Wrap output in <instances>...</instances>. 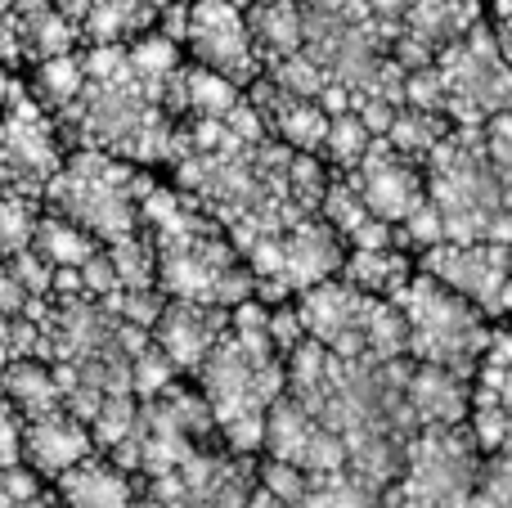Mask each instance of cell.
Segmentation results:
<instances>
[{
	"label": "cell",
	"mask_w": 512,
	"mask_h": 508,
	"mask_svg": "<svg viewBox=\"0 0 512 508\" xmlns=\"http://www.w3.org/2000/svg\"><path fill=\"white\" fill-rule=\"evenodd\" d=\"M140 230L149 234L158 257V288L171 302L243 306L256 297L252 270L225 225L194 194H176L153 180L140 185Z\"/></svg>",
	"instance_id": "cell-1"
},
{
	"label": "cell",
	"mask_w": 512,
	"mask_h": 508,
	"mask_svg": "<svg viewBox=\"0 0 512 508\" xmlns=\"http://www.w3.org/2000/svg\"><path fill=\"white\" fill-rule=\"evenodd\" d=\"M198 378L225 450L248 459L265 450V419L270 405L288 392V365L270 338V306L261 297H248L230 311V329L203 360Z\"/></svg>",
	"instance_id": "cell-2"
},
{
	"label": "cell",
	"mask_w": 512,
	"mask_h": 508,
	"mask_svg": "<svg viewBox=\"0 0 512 508\" xmlns=\"http://www.w3.org/2000/svg\"><path fill=\"white\" fill-rule=\"evenodd\" d=\"M427 171V198L436 203L450 243H512V194L499 185L481 126H450Z\"/></svg>",
	"instance_id": "cell-3"
},
{
	"label": "cell",
	"mask_w": 512,
	"mask_h": 508,
	"mask_svg": "<svg viewBox=\"0 0 512 508\" xmlns=\"http://www.w3.org/2000/svg\"><path fill=\"white\" fill-rule=\"evenodd\" d=\"M297 302L301 329L306 338H315L319 347H328L342 360H400L409 356V338H405V315L391 297H373L360 293L355 284H346L342 275L324 279V284L306 288Z\"/></svg>",
	"instance_id": "cell-4"
},
{
	"label": "cell",
	"mask_w": 512,
	"mask_h": 508,
	"mask_svg": "<svg viewBox=\"0 0 512 508\" xmlns=\"http://www.w3.org/2000/svg\"><path fill=\"white\" fill-rule=\"evenodd\" d=\"M391 302L405 315L409 356L423 360V365L454 369L463 378L477 374L481 351L490 347V333H495V320L486 311H477L468 297L445 288L427 270H414V279Z\"/></svg>",
	"instance_id": "cell-5"
},
{
	"label": "cell",
	"mask_w": 512,
	"mask_h": 508,
	"mask_svg": "<svg viewBox=\"0 0 512 508\" xmlns=\"http://www.w3.org/2000/svg\"><path fill=\"white\" fill-rule=\"evenodd\" d=\"M140 185L144 180L117 153L77 149L45 185V203L108 248L117 239L140 234Z\"/></svg>",
	"instance_id": "cell-6"
},
{
	"label": "cell",
	"mask_w": 512,
	"mask_h": 508,
	"mask_svg": "<svg viewBox=\"0 0 512 508\" xmlns=\"http://www.w3.org/2000/svg\"><path fill=\"white\" fill-rule=\"evenodd\" d=\"M481 464L468 423L454 428H418L405 441V464L387 491L391 508H472L481 486Z\"/></svg>",
	"instance_id": "cell-7"
},
{
	"label": "cell",
	"mask_w": 512,
	"mask_h": 508,
	"mask_svg": "<svg viewBox=\"0 0 512 508\" xmlns=\"http://www.w3.org/2000/svg\"><path fill=\"white\" fill-rule=\"evenodd\" d=\"M243 261H248V270H252L256 297H261L265 306H279V302L301 297L306 288L324 284V279L342 275L346 243L324 216H306V221L252 243V248L243 252Z\"/></svg>",
	"instance_id": "cell-8"
},
{
	"label": "cell",
	"mask_w": 512,
	"mask_h": 508,
	"mask_svg": "<svg viewBox=\"0 0 512 508\" xmlns=\"http://www.w3.org/2000/svg\"><path fill=\"white\" fill-rule=\"evenodd\" d=\"M436 72L445 86V117L454 126H486L490 117L512 108V59L490 18L436 54Z\"/></svg>",
	"instance_id": "cell-9"
},
{
	"label": "cell",
	"mask_w": 512,
	"mask_h": 508,
	"mask_svg": "<svg viewBox=\"0 0 512 508\" xmlns=\"http://www.w3.org/2000/svg\"><path fill=\"white\" fill-rule=\"evenodd\" d=\"M59 126L50 108L18 86L0 113V194L45 198V185L59 176Z\"/></svg>",
	"instance_id": "cell-10"
},
{
	"label": "cell",
	"mask_w": 512,
	"mask_h": 508,
	"mask_svg": "<svg viewBox=\"0 0 512 508\" xmlns=\"http://www.w3.org/2000/svg\"><path fill=\"white\" fill-rule=\"evenodd\" d=\"M418 270L441 279L495 324L512 315V252L508 243H436L418 252Z\"/></svg>",
	"instance_id": "cell-11"
},
{
	"label": "cell",
	"mask_w": 512,
	"mask_h": 508,
	"mask_svg": "<svg viewBox=\"0 0 512 508\" xmlns=\"http://www.w3.org/2000/svg\"><path fill=\"white\" fill-rule=\"evenodd\" d=\"M185 41L203 68L239 81L243 90L265 72L261 50H256L252 27H248V9L239 0H194L185 23Z\"/></svg>",
	"instance_id": "cell-12"
},
{
	"label": "cell",
	"mask_w": 512,
	"mask_h": 508,
	"mask_svg": "<svg viewBox=\"0 0 512 508\" xmlns=\"http://www.w3.org/2000/svg\"><path fill=\"white\" fill-rule=\"evenodd\" d=\"M342 176L360 189V198L373 207V216H382L387 225H405L427 203V171L418 162H409L400 149H391L387 135H378L360 167L342 171Z\"/></svg>",
	"instance_id": "cell-13"
},
{
	"label": "cell",
	"mask_w": 512,
	"mask_h": 508,
	"mask_svg": "<svg viewBox=\"0 0 512 508\" xmlns=\"http://www.w3.org/2000/svg\"><path fill=\"white\" fill-rule=\"evenodd\" d=\"M265 455L283 459V464L301 468V473H337L346 468V446L328 423H319L301 401L288 392L270 405L265 419Z\"/></svg>",
	"instance_id": "cell-14"
},
{
	"label": "cell",
	"mask_w": 512,
	"mask_h": 508,
	"mask_svg": "<svg viewBox=\"0 0 512 508\" xmlns=\"http://www.w3.org/2000/svg\"><path fill=\"white\" fill-rule=\"evenodd\" d=\"M481 18H486L481 0H414L400 36L391 41V59H396L405 72L432 68L436 54L450 50L463 32H472V27L481 23Z\"/></svg>",
	"instance_id": "cell-15"
},
{
	"label": "cell",
	"mask_w": 512,
	"mask_h": 508,
	"mask_svg": "<svg viewBox=\"0 0 512 508\" xmlns=\"http://www.w3.org/2000/svg\"><path fill=\"white\" fill-rule=\"evenodd\" d=\"M230 329V311L225 306H203V302H171L162 306V315L153 320V342L162 347V356L176 365V374H198L203 360L212 356V347Z\"/></svg>",
	"instance_id": "cell-16"
},
{
	"label": "cell",
	"mask_w": 512,
	"mask_h": 508,
	"mask_svg": "<svg viewBox=\"0 0 512 508\" xmlns=\"http://www.w3.org/2000/svg\"><path fill=\"white\" fill-rule=\"evenodd\" d=\"M90 455H95V437H90V428L68 405L41 414V419H23V459L36 477H54L59 482L68 468L86 464Z\"/></svg>",
	"instance_id": "cell-17"
},
{
	"label": "cell",
	"mask_w": 512,
	"mask_h": 508,
	"mask_svg": "<svg viewBox=\"0 0 512 508\" xmlns=\"http://www.w3.org/2000/svg\"><path fill=\"white\" fill-rule=\"evenodd\" d=\"M248 99L261 113L265 131L274 135L279 144L288 149H301V153H319L324 149V135H328V108L319 99H306V95H292V90H279L270 77H256L248 86Z\"/></svg>",
	"instance_id": "cell-18"
},
{
	"label": "cell",
	"mask_w": 512,
	"mask_h": 508,
	"mask_svg": "<svg viewBox=\"0 0 512 508\" xmlns=\"http://www.w3.org/2000/svg\"><path fill=\"white\" fill-rule=\"evenodd\" d=\"M405 392H409V410H414L418 428H454V423H468L472 414V378L454 374V369L414 360Z\"/></svg>",
	"instance_id": "cell-19"
},
{
	"label": "cell",
	"mask_w": 512,
	"mask_h": 508,
	"mask_svg": "<svg viewBox=\"0 0 512 508\" xmlns=\"http://www.w3.org/2000/svg\"><path fill=\"white\" fill-rule=\"evenodd\" d=\"M319 216L342 234L346 248H391V243H396V225L373 216V207L364 203L360 189H355L342 171H333V180H328V194H324V203H319Z\"/></svg>",
	"instance_id": "cell-20"
},
{
	"label": "cell",
	"mask_w": 512,
	"mask_h": 508,
	"mask_svg": "<svg viewBox=\"0 0 512 508\" xmlns=\"http://www.w3.org/2000/svg\"><path fill=\"white\" fill-rule=\"evenodd\" d=\"M59 504L63 508H135L140 504V486L131 482L122 464L90 455L86 464L68 468L59 477Z\"/></svg>",
	"instance_id": "cell-21"
},
{
	"label": "cell",
	"mask_w": 512,
	"mask_h": 508,
	"mask_svg": "<svg viewBox=\"0 0 512 508\" xmlns=\"http://www.w3.org/2000/svg\"><path fill=\"white\" fill-rule=\"evenodd\" d=\"M248 27L256 50H261V63L288 59L306 45V5L301 0H252Z\"/></svg>",
	"instance_id": "cell-22"
},
{
	"label": "cell",
	"mask_w": 512,
	"mask_h": 508,
	"mask_svg": "<svg viewBox=\"0 0 512 508\" xmlns=\"http://www.w3.org/2000/svg\"><path fill=\"white\" fill-rule=\"evenodd\" d=\"M418 270V257L405 248H346V261H342V279L355 284L360 293H373V297H396L400 288L414 279Z\"/></svg>",
	"instance_id": "cell-23"
},
{
	"label": "cell",
	"mask_w": 512,
	"mask_h": 508,
	"mask_svg": "<svg viewBox=\"0 0 512 508\" xmlns=\"http://www.w3.org/2000/svg\"><path fill=\"white\" fill-rule=\"evenodd\" d=\"M0 392L18 410V419H41L50 410H63V387L50 360L41 356H18L0 374Z\"/></svg>",
	"instance_id": "cell-24"
},
{
	"label": "cell",
	"mask_w": 512,
	"mask_h": 508,
	"mask_svg": "<svg viewBox=\"0 0 512 508\" xmlns=\"http://www.w3.org/2000/svg\"><path fill=\"white\" fill-rule=\"evenodd\" d=\"M32 248L41 252L54 270H81L99 248H104V243H99L95 234H86L81 225H72L68 216L50 212V216H41V225H36V243H32Z\"/></svg>",
	"instance_id": "cell-25"
},
{
	"label": "cell",
	"mask_w": 512,
	"mask_h": 508,
	"mask_svg": "<svg viewBox=\"0 0 512 508\" xmlns=\"http://www.w3.org/2000/svg\"><path fill=\"white\" fill-rule=\"evenodd\" d=\"M472 405L512 410V329L490 333V347L481 351V365L472 374Z\"/></svg>",
	"instance_id": "cell-26"
},
{
	"label": "cell",
	"mask_w": 512,
	"mask_h": 508,
	"mask_svg": "<svg viewBox=\"0 0 512 508\" xmlns=\"http://www.w3.org/2000/svg\"><path fill=\"white\" fill-rule=\"evenodd\" d=\"M81 90H86V54L68 50V54H54V59H36L32 95L50 108V117L77 104Z\"/></svg>",
	"instance_id": "cell-27"
},
{
	"label": "cell",
	"mask_w": 512,
	"mask_h": 508,
	"mask_svg": "<svg viewBox=\"0 0 512 508\" xmlns=\"http://www.w3.org/2000/svg\"><path fill=\"white\" fill-rule=\"evenodd\" d=\"M297 508H391V500L387 491L360 482L351 468H337V473H310Z\"/></svg>",
	"instance_id": "cell-28"
},
{
	"label": "cell",
	"mask_w": 512,
	"mask_h": 508,
	"mask_svg": "<svg viewBox=\"0 0 512 508\" xmlns=\"http://www.w3.org/2000/svg\"><path fill=\"white\" fill-rule=\"evenodd\" d=\"M450 117L445 113H423V108H409V104H400V113H396V122L387 126V140H391V149H400L409 162H418L423 167L427 158H432V149L441 144V135L450 131Z\"/></svg>",
	"instance_id": "cell-29"
},
{
	"label": "cell",
	"mask_w": 512,
	"mask_h": 508,
	"mask_svg": "<svg viewBox=\"0 0 512 508\" xmlns=\"http://www.w3.org/2000/svg\"><path fill=\"white\" fill-rule=\"evenodd\" d=\"M373 140H378V135L369 131V122H364L355 108H346V113L328 117V135H324L319 158H324L333 171H355L364 162V153L373 149Z\"/></svg>",
	"instance_id": "cell-30"
},
{
	"label": "cell",
	"mask_w": 512,
	"mask_h": 508,
	"mask_svg": "<svg viewBox=\"0 0 512 508\" xmlns=\"http://www.w3.org/2000/svg\"><path fill=\"white\" fill-rule=\"evenodd\" d=\"M36 225H41L36 198L0 194V261H14V257H23V252H32Z\"/></svg>",
	"instance_id": "cell-31"
},
{
	"label": "cell",
	"mask_w": 512,
	"mask_h": 508,
	"mask_svg": "<svg viewBox=\"0 0 512 508\" xmlns=\"http://www.w3.org/2000/svg\"><path fill=\"white\" fill-rule=\"evenodd\" d=\"M261 77H270L279 90H292V95H306V99H324V90L333 86V77H328V68L319 59H310L306 50L288 54V59H274L265 63Z\"/></svg>",
	"instance_id": "cell-32"
},
{
	"label": "cell",
	"mask_w": 512,
	"mask_h": 508,
	"mask_svg": "<svg viewBox=\"0 0 512 508\" xmlns=\"http://www.w3.org/2000/svg\"><path fill=\"white\" fill-rule=\"evenodd\" d=\"M481 135H486V153H490V167H495L499 185L512 194V108L490 117V122L481 126Z\"/></svg>",
	"instance_id": "cell-33"
},
{
	"label": "cell",
	"mask_w": 512,
	"mask_h": 508,
	"mask_svg": "<svg viewBox=\"0 0 512 508\" xmlns=\"http://www.w3.org/2000/svg\"><path fill=\"white\" fill-rule=\"evenodd\" d=\"M32 351H36V324L27 315L0 311V374H5V365H14L18 356H32Z\"/></svg>",
	"instance_id": "cell-34"
},
{
	"label": "cell",
	"mask_w": 512,
	"mask_h": 508,
	"mask_svg": "<svg viewBox=\"0 0 512 508\" xmlns=\"http://www.w3.org/2000/svg\"><path fill=\"white\" fill-rule=\"evenodd\" d=\"M405 104L409 108H423V113H445V86H441V72H436V63H432V68L409 72Z\"/></svg>",
	"instance_id": "cell-35"
},
{
	"label": "cell",
	"mask_w": 512,
	"mask_h": 508,
	"mask_svg": "<svg viewBox=\"0 0 512 508\" xmlns=\"http://www.w3.org/2000/svg\"><path fill=\"white\" fill-rule=\"evenodd\" d=\"M364 5H369V27L382 36V45L391 50V41L400 36V27H405L409 5H414V0H364Z\"/></svg>",
	"instance_id": "cell-36"
},
{
	"label": "cell",
	"mask_w": 512,
	"mask_h": 508,
	"mask_svg": "<svg viewBox=\"0 0 512 508\" xmlns=\"http://www.w3.org/2000/svg\"><path fill=\"white\" fill-rule=\"evenodd\" d=\"M18 459H23V419L0 392V468L18 464Z\"/></svg>",
	"instance_id": "cell-37"
},
{
	"label": "cell",
	"mask_w": 512,
	"mask_h": 508,
	"mask_svg": "<svg viewBox=\"0 0 512 508\" xmlns=\"http://www.w3.org/2000/svg\"><path fill=\"white\" fill-rule=\"evenodd\" d=\"M310 14H328V18H351V23H369V5L364 0H301Z\"/></svg>",
	"instance_id": "cell-38"
},
{
	"label": "cell",
	"mask_w": 512,
	"mask_h": 508,
	"mask_svg": "<svg viewBox=\"0 0 512 508\" xmlns=\"http://www.w3.org/2000/svg\"><path fill=\"white\" fill-rule=\"evenodd\" d=\"M243 508H288V504H283L279 495H274V491H265V486L256 482V486H252V495H248V504H243Z\"/></svg>",
	"instance_id": "cell-39"
},
{
	"label": "cell",
	"mask_w": 512,
	"mask_h": 508,
	"mask_svg": "<svg viewBox=\"0 0 512 508\" xmlns=\"http://www.w3.org/2000/svg\"><path fill=\"white\" fill-rule=\"evenodd\" d=\"M158 5H167V0H158Z\"/></svg>",
	"instance_id": "cell-40"
},
{
	"label": "cell",
	"mask_w": 512,
	"mask_h": 508,
	"mask_svg": "<svg viewBox=\"0 0 512 508\" xmlns=\"http://www.w3.org/2000/svg\"><path fill=\"white\" fill-rule=\"evenodd\" d=\"M508 324H512V315H508Z\"/></svg>",
	"instance_id": "cell-41"
}]
</instances>
